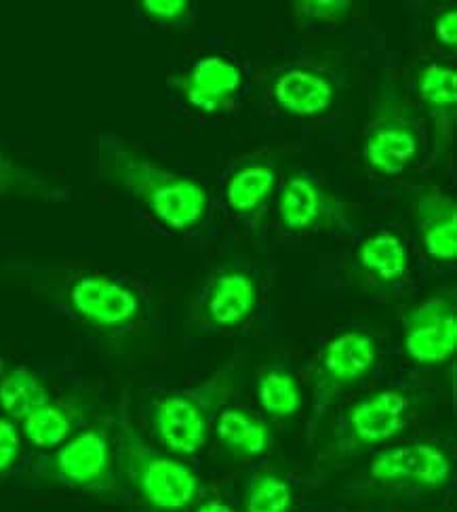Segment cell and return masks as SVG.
Listing matches in <instances>:
<instances>
[{
  "label": "cell",
  "instance_id": "obj_1",
  "mask_svg": "<svg viewBox=\"0 0 457 512\" xmlns=\"http://www.w3.org/2000/svg\"><path fill=\"white\" fill-rule=\"evenodd\" d=\"M97 169L108 184L133 196L173 232L194 230L205 220L209 196L201 184L152 161L118 137H99Z\"/></svg>",
  "mask_w": 457,
  "mask_h": 512
},
{
  "label": "cell",
  "instance_id": "obj_2",
  "mask_svg": "<svg viewBox=\"0 0 457 512\" xmlns=\"http://www.w3.org/2000/svg\"><path fill=\"white\" fill-rule=\"evenodd\" d=\"M116 458L137 496L156 510L177 512L198 498L201 479L196 472L182 460L152 449L129 424L118 428Z\"/></svg>",
  "mask_w": 457,
  "mask_h": 512
},
{
  "label": "cell",
  "instance_id": "obj_3",
  "mask_svg": "<svg viewBox=\"0 0 457 512\" xmlns=\"http://www.w3.org/2000/svg\"><path fill=\"white\" fill-rule=\"evenodd\" d=\"M230 384V371L217 373L215 378L196 390L175 392V395L161 397L152 403V430L171 456L190 458L205 447L211 416L224 399Z\"/></svg>",
  "mask_w": 457,
  "mask_h": 512
},
{
  "label": "cell",
  "instance_id": "obj_4",
  "mask_svg": "<svg viewBox=\"0 0 457 512\" xmlns=\"http://www.w3.org/2000/svg\"><path fill=\"white\" fill-rule=\"evenodd\" d=\"M59 298L76 321L102 333L127 331L142 317L139 295L127 283L102 272L74 274Z\"/></svg>",
  "mask_w": 457,
  "mask_h": 512
},
{
  "label": "cell",
  "instance_id": "obj_5",
  "mask_svg": "<svg viewBox=\"0 0 457 512\" xmlns=\"http://www.w3.org/2000/svg\"><path fill=\"white\" fill-rule=\"evenodd\" d=\"M278 220L291 234L319 230L350 232L352 213L344 201L327 192L308 173H293L278 194Z\"/></svg>",
  "mask_w": 457,
  "mask_h": 512
},
{
  "label": "cell",
  "instance_id": "obj_6",
  "mask_svg": "<svg viewBox=\"0 0 457 512\" xmlns=\"http://www.w3.org/2000/svg\"><path fill=\"white\" fill-rule=\"evenodd\" d=\"M377 352L375 338L363 329H348L329 340L314 371V397L319 407L365 380L375 369Z\"/></svg>",
  "mask_w": 457,
  "mask_h": 512
},
{
  "label": "cell",
  "instance_id": "obj_7",
  "mask_svg": "<svg viewBox=\"0 0 457 512\" xmlns=\"http://www.w3.org/2000/svg\"><path fill=\"white\" fill-rule=\"evenodd\" d=\"M112 443L102 428H87L70 437L47 460V475L72 489H106L114 475Z\"/></svg>",
  "mask_w": 457,
  "mask_h": 512
},
{
  "label": "cell",
  "instance_id": "obj_8",
  "mask_svg": "<svg viewBox=\"0 0 457 512\" xmlns=\"http://www.w3.org/2000/svg\"><path fill=\"white\" fill-rule=\"evenodd\" d=\"M403 346L417 365L447 363L457 348V312L449 298L432 295L405 312Z\"/></svg>",
  "mask_w": 457,
  "mask_h": 512
},
{
  "label": "cell",
  "instance_id": "obj_9",
  "mask_svg": "<svg viewBox=\"0 0 457 512\" xmlns=\"http://www.w3.org/2000/svg\"><path fill=\"white\" fill-rule=\"evenodd\" d=\"M369 472L380 483H415L441 489L451 479V460L432 443H407L380 451L371 460Z\"/></svg>",
  "mask_w": 457,
  "mask_h": 512
},
{
  "label": "cell",
  "instance_id": "obj_10",
  "mask_svg": "<svg viewBox=\"0 0 457 512\" xmlns=\"http://www.w3.org/2000/svg\"><path fill=\"white\" fill-rule=\"evenodd\" d=\"M177 91L186 104L203 114H217L234 100L243 87V72L224 55H207L180 78H175Z\"/></svg>",
  "mask_w": 457,
  "mask_h": 512
},
{
  "label": "cell",
  "instance_id": "obj_11",
  "mask_svg": "<svg viewBox=\"0 0 457 512\" xmlns=\"http://www.w3.org/2000/svg\"><path fill=\"white\" fill-rule=\"evenodd\" d=\"M365 163L380 175H401L420 154V133L403 114L386 112L375 118L365 137Z\"/></svg>",
  "mask_w": 457,
  "mask_h": 512
},
{
  "label": "cell",
  "instance_id": "obj_12",
  "mask_svg": "<svg viewBox=\"0 0 457 512\" xmlns=\"http://www.w3.org/2000/svg\"><path fill=\"white\" fill-rule=\"evenodd\" d=\"M409 399L401 390H382L354 403L346 413V430L356 445L375 447L396 439L407 424Z\"/></svg>",
  "mask_w": 457,
  "mask_h": 512
},
{
  "label": "cell",
  "instance_id": "obj_13",
  "mask_svg": "<svg viewBox=\"0 0 457 512\" xmlns=\"http://www.w3.org/2000/svg\"><path fill=\"white\" fill-rule=\"evenodd\" d=\"M415 224L430 258L453 262L457 258V205L436 188H424L415 196Z\"/></svg>",
  "mask_w": 457,
  "mask_h": 512
},
{
  "label": "cell",
  "instance_id": "obj_14",
  "mask_svg": "<svg viewBox=\"0 0 457 512\" xmlns=\"http://www.w3.org/2000/svg\"><path fill=\"white\" fill-rule=\"evenodd\" d=\"M272 100L278 110L295 118H316L331 110L335 87L331 78L310 68H289L272 83Z\"/></svg>",
  "mask_w": 457,
  "mask_h": 512
},
{
  "label": "cell",
  "instance_id": "obj_15",
  "mask_svg": "<svg viewBox=\"0 0 457 512\" xmlns=\"http://www.w3.org/2000/svg\"><path fill=\"white\" fill-rule=\"evenodd\" d=\"M257 283L241 270H230L213 281L205 298V319L220 329L243 325L257 306Z\"/></svg>",
  "mask_w": 457,
  "mask_h": 512
},
{
  "label": "cell",
  "instance_id": "obj_16",
  "mask_svg": "<svg viewBox=\"0 0 457 512\" xmlns=\"http://www.w3.org/2000/svg\"><path fill=\"white\" fill-rule=\"evenodd\" d=\"M356 264L380 285H401L409 272V251L396 232L380 230L356 249Z\"/></svg>",
  "mask_w": 457,
  "mask_h": 512
},
{
  "label": "cell",
  "instance_id": "obj_17",
  "mask_svg": "<svg viewBox=\"0 0 457 512\" xmlns=\"http://www.w3.org/2000/svg\"><path fill=\"white\" fill-rule=\"evenodd\" d=\"M215 435L226 449L241 458H260L270 447L268 424L238 407H228L217 413Z\"/></svg>",
  "mask_w": 457,
  "mask_h": 512
},
{
  "label": "cell",
  "instance_id": "obj_18",
  "mask_svg": "<svg viewBox=\"0 0 457 512\" xmlns=\"http://www.w3.org/2000/svg\"><path fill=\"white\" fill-rule=\"evenodd\" d=\"M278 173L268 163H251L232 173L226 184V203L238 215H251L274 192Z\"/></svg>",
  "mask_w": 457,
  "mask_h": 512
},
{
  "label": "cell",
  "instance_id": "obj_19",
  "mask_svg": "<svg viewBox=\"0 0 457 512\" xmlns=\"http://www.w3.org/2000/svg\"><path fill=\"white\" fill-rule=\"evenodd\" d=\"M417 93L420 100L428 108V112L434 116L436 125H439V133H443L445 125L451 129V121L455 114L457 104V72L455 68L434 62L424 66L417 72Z\"/></svg>",
  "mask_w": 457,
  "mask_h": 512
},
{
  "label": "cell",
  "instance_id": "obj_20",
  "mask_svg": "<svg viewBox=\"0 0 457 512\" xmlns=\"http://www.w3.org/2000/svg\"><path fill=\"white\" fill-rule=\"evenodd\" d=\"M47 401V386L28 367H15L0 378V409L11 422H22Z\"/></svg>",
  "mask_w": 457,
  "mask_h": 512
},
{
  "label": "cell",
  "instance_id": "obj_21",
  "mask_svg": "<svg viewBox=\"0 0 457 512\" xmlns=\"http://www.w3.org/2000/svg\"><path fill=\"white\" fill-rule=\"evenodd\" d=\"M72 413L59 403L47 401L22 420L24 437L38 449H57L72 437Z\"/></svg>",
  "mask_w": 457,
  "mask_h": 512
},
{
  "label": "cell",
  "instance_id": "obj_22",
  "mask_svg": "<svg viewBox=\"0 0 457 512\" xmlns=\"http://www.w3.org/2000/svg\"><path fill=\"white\" fill-rule=\"evenodd\" d=\"M257 401L272 418H291L302 409V386L287 369H268L257 378Z\"/></svg>",
  "mask_w": 457,
  "mask_h": 512
},
{
  "label": "cell",
  "instance_id": "obj_23",
  "mask_svg": "<svg viewBox=\"0 0 457 512\" xmlns=\"http://www.w3.org/2000/svg\"><path fill=\"white\" fill-rule=\"evenodd\" d=\"M7 196H36L45 201H59L64 190L15 163L11 156L0 150V199H7Z\"/></svg>",
  "mask_w": 457,
  "mask_h": 512
},
{
  "label": "cell",
  "instance_id": "obj_24",
  "mask_svg": "<svg viewBox=\"0 0 457 512\" xmlns=\"http://www.w3.org/2000/svg\"><path fill=\"white\" fill-rule=\"evenodd\" d=\"M245 512H289L293 506V487L274 472H257L247 483Z\"/></svg>",
  "mask_w": 457,
  "mask_h": 512
},
{
  "label": "cell",
  "instance_id": "obj_25",
  "mask_svg": "<svg viewBox=\"0 0 457 512\" xmlns=\"http://www.w3.org/2000/svg\"><path fill=\"white\" fill-rule=\"evenodd\" d=\"M293 9L295 15L304 19V22L327 24L348 17L352 3L350 0H297Z\"/></svg>",
  "mask_w": 457,
  "mask_h": 512
},
{
  "label": "cell",
  "instance_id": "obj_26",
  "mask_svg": "<svg viewBox=\"0 0 457 512\" xmlns=\"http://www.w3.org/2000/svg\"><path fill=\"white\" fill-rule=\"evenodd\" d=\"M142 13L161 26H180L188 17V0H144L139 3Z\"/></svg>",
  "mask_w": 457,
  "mask_h": 512
},
{
  "label": "cell",
  "instance_id": "obj_27",
  "mask_svg": "<svg viewBox=\"0 0 457 512\" xmlns=\"http://www.w3.org/2000/svg\"><path fill=\"white\" fill-rule=\"evenodd\" d=\"M19 451H22V439H19L15 422L0 418V477L13 470L19 460Z\"/></svg>",
  "mask_w": 457,
  "mask_h": 512
},
{
  "label": "cell",
  "instance_id": "obj_28",
  "mask_svg": "<svg viewBox=\"0 0 457 512\" xmlns=\"http://www.w3.org/2000/svg\"><path fill=\"white\" fill-rule=\"evenodd\" d=\"M434 34L443 47L455 49L457 45V11L447 9L434 19Z\"/></svg>",
  "mask_w": 457,
  "mask_h": 512
},
{
  "label": "cell",
  "instance_id": "obj_29",
  "mask_svg": "<svg viewBox=\"0 0 457 512\" xmlns=\"http://www.w3.org/2000/svg\"><path fill=\"white\" fill-rule=\"evenodd\" d=\"M194 512H236V510L224 500H207L201 506H196Z\"/></svg>",
  "mask_w": 457,
  "mask_h": 512
},
{
  "label": "cell",
  "instance_id": "obj_30",
  "mask_svg": "<svg viewBox=\"0 0 457 512\" xmlns=\"http://www.w3.org/2000/svg\"><path fill=\"white\" fill-rule=\"evenodd\" d=\"M0 371H3V361H0Z\"/></svg>",
  "mask_w": 457,
  "mask_h": 512
}]
</instances>
